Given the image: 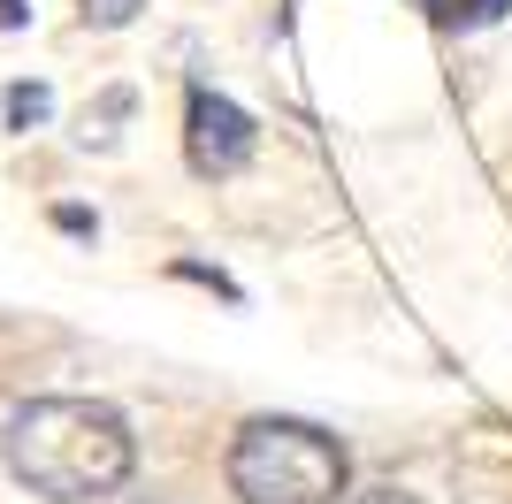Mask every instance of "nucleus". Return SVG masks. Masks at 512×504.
Returning <instances> with one entry per match:
<instances>
[{
  "label": "nucleus",
  "instance_id": "nucleus-5",
  "mask_svg": "<svg viewBox=\"0 0 512 504\" xmlns=\"http://www.w3.org/2000/svg\"><path fill=\"white\" fill-rule=\"evenodd\" d=\"M428 8H436V23H459V31H474V23H497L512 0H428Z\"/></svg>",
  "mask_w": 512,
  "mask_h": 504
},
{
  "label": "nucleus",
  "instance_id": "nucleus-3",
  "mask_svg": "<svg viewBox=\"0 0 512 504\" xmlns=\"http://www.w3.org/2000/svg\"><path fill=\"white\" fill-rule=\"evenodd\" d=\"M260 153V130L253 115L230 100V92H214V84H192L184 92V161H192V176H207V184H222V176H237V168Z\"/></svg>",
  "mask_w": 512,
  "mask_h": 504
},
{
  "label": "nucleus",
  "instance_id": "nucleus-8",
  "mask_svg": "<svg viewBox=\"0 0 512 504\" xmlns=\"http://www.w3.org/2000/svg\"><path fill=\"white\" fill-rule=\"evenodd\" d=\"M0 23H8V31H16V23H23V0H0Z\"/></svg>",
  "mask_w": 512,
  "mask_h": 504
},
{
  "label": "nucleus",
  "instance_id": "nucleus-6",
  "mask_svg": "<svg viewBox=\"0 0 512 504\" xmlns=\"http://www.w3.org/2000/svg\"><path fill=\"white\" fill-rule=\"evenodd\" d=\"M138 8H146V0H77V16H85L92 31H123Z\"/></svg>",
  "mask_w": 512,
  "mask_h": 504
},
{
  "label": "nucleus",
  "instance_id": "nucleus-4",
  "mask_svg": "<svg viewBox=\"0 0 512 504\" xmlns=\"http://www.w3.org/2000/svg\"><path fill=\"white\" fill-rule=\"evenodd\" d=\"M54 115V92L46 84H8V130H31Z\"/></svg>",
  "mask_w": 512,
  "mask_h": 504
},
{
  "label": "nucleus",
  "instance_id": "nucleus-2",
  "mask_svg": "<svg viewBox=\"0 0 512 504\" xmlns=\"http://www.w3.org/2000/svg\"><path fill=\"white\" fill-rule=\"evenodd\" d=\"M222 482L237 504H337L352 489V459L344 443L314 420L291 413H260L230 436V459H222Z\"/></svg>",
  "mask_w": 512,
  "mask_h": 504
},
{
  "label": "nucleus",
  "instance_id": "nucleus-7",
  "mask_svg": "<svg viewBox=\"0 0 512 504\" xmlns=\"http://www.w3.org/2000/svg\"><path fill=\"white\" fill-rule=\"evenodd\" d=\"M337 504H428V497H413V489H398V482H367V489H344Z\"/></svg>",
  "mask_w": 512,
  "mask_h": 504
},
{
  "label": "nucleus",
  "instance_id": "nucleus-1",
  "mask_svg": "<svg viewBox=\"0 0 512 504\" xmlns=\"http://www.w3.org/2000/svg\"><path fill=\"white\" fill-rule=\"evenodd\" d=\"M0 459L31 497L46 504H92L115 497L138 466V436L130 420L100 398H31L0 428Z\"/></svg>",
  "mask_w": 512,
  "mask_h": 504
}]
</instances>
